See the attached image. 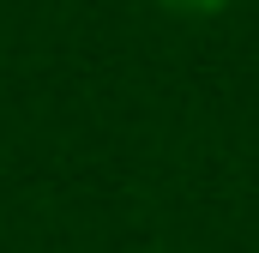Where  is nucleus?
<instances>
[{
    "mask_svg": "<svg viewBox=\"0 0 259 253\" xmlns=\"http://www.w3.org/2000/svg\"><path fill=\"white\" fill-rule=\"evenodd\" d=\"M163 6H169V12H181V18H217L229 0H163Z\"/></svg>",
    "mask_w": 259,
    "mask_h": 253,
    "instance_id": "1",
    "label": "nucleus"
}]
</instances>
